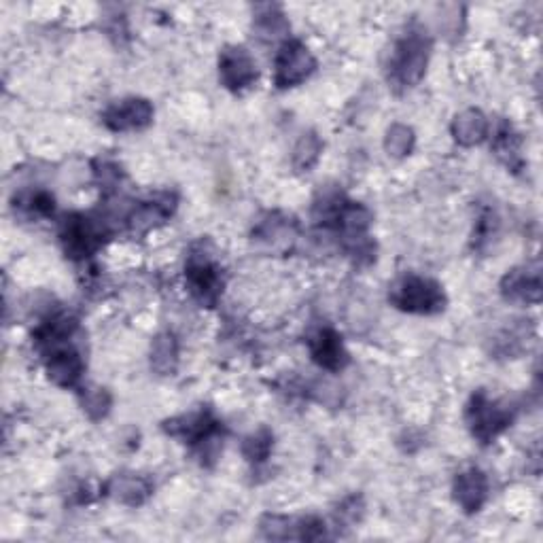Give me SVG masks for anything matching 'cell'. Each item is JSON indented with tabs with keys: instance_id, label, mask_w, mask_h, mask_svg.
Segmentation results:
<instances>
[{
	"instance_id": "1",
	"label": "cell",
	"mask_w": 543,
	"mask_h": 543,
	"mask_svg": "<svg viewBox=\"0 0 543 543\" xmlns=\"http://www.w3.org/2000/svg\"><path fill=\"white\" fill-rule=\"evenodd\" d=\"M77 331L79 323L73 314L56 310L47 314L32 336L45 363L47 376L62 389H77L85 372Z\"/></svg>"
},
{
	"instance_id": "2",
	"label": "cell",
	"mask_w": 543,
	"mask_h": 543,
	"mask_svg": "<svg viewBox=\"0 0 543 543\" xmlns=\"http://www.w3.org/2000/svg\"><path fill=\"white\" fill-rule=\"evenodd\" d=\"M431 56V39L423 28H408L393 45L387 64V79L399 92H406L423 81Z\"/></svg>"
},
{
	"instance_id": "3",
	"label": "cell",
	"mask_w": 543,
	"mask_h": 543,
	"mask_svg": "<svg viewBox=\"0 0 543 543\" xmlns=\"http://www.w3.org/2000/svg\"><path fill=\"white\" fill-rule=\"evenodd\" d=\"M164 431L194 450L202 463H206V459H215L223 448V423L210 408L170 418L164 423Z\"/></svg>"
},
{
	"instance_id": "4",
	"label": "cell",
	"mask_w": 543,
	"mask_h": 543,
	"mask_svg": "<svg viewBox=\"0 0 543 543\" xmlns=\"http://www.w3.org/2000/svg\"><path fill=\"white\" fill-rule=\"evenodd\" d=\"M516 418V408L505 401L490 397L484 389L476 391L467 401L465 423L474 440L482 446L493 444L501 433L512 427Z\"/></svg>"
},
{
	"instance_id": "5",
	"label": "cell",
	"mask_w": 543,
	"mask_h": 543,
	"mask_svg": "<svg viewBox=\"0 0 543 543\" xmlns=\"http://www.w3.org/2000/svg\"><path fill=\"white\" fill-rule=\"evenodd\" d=\"M111 236V225L102 217L70 213L60 223V244L68 259L85 261L94 257Z\"/></svg>"
},
{
	"instance_id": "6",
	"label": "cell",
	"mask_w": 543,
	"mask_h": 543,
	"mask_svg": "<svg viewBox=\"0 0 543 543\" xmlns=\"http://www.w3.org/2000/svg\"><path fill=\"white\" fill-rule=\"evenodd\" d=\"M389 302L408 314H437L448 304L444 287L433 278L406 274L391 285Z\"/></svg>"
},
{
	"instance_id": "7",
	"label": "cell",
	"mask_w": 543,
	"mask_h": 543,
	"mask_svg": "<svg viewBox=\"0 0 543 543\" xmlns=\"http://www.w3.org/2000/svg\"><path fill=\"white\" fill-rule=\"evenodd\" d=\"M185 285L194 300L206 308L217 306L223 293V270L204 244H196L185 261Z\"/></svg>"
},
{
	"instance_id": "8",
	"label": "cell",
	"mask_w": 543,
	"mask_h": 543,
	"mask_svg": "<svg viewBox=\"0 0 543 543\" xmlns=\"http://www.w3.org/2000/svg\"><path fill=\"white\" fill-rule=\"evenodd\" d=\"M317 70V60L310 49L297 39H287L278 47L274 58V85L278 90L302 85Z\"/></svg>"
},
{
	"instance_id": "9",
	"label": "cell",
	"mask_w": 543,
	"mask_h": 543,
	"mask_svg": "<svg viewBox=\"0 0 543 543\" xmlns=\"http://www.w3.org/2000/svg\"><path fill=\"white\" fill-rule=\"evenodd\" d=\"M153 115L155 109L147 98H124L102 111V124L111 132H136L151 126Z\"/></svg>"
},
{
	"instance_id": "10",
	"label": "cell",
	"mask_w": 543,
	"mask_h": 543,
	"mask_svg": "<svg viewBox=\"0 0 543 543\" xmlns=\"http://www.w3.org/2000/svg\"><path fill=\"white\" fill-rule=\"evenodd\" d=\"M306 344H308L310 359L325 372L338 374L350 361L342 336L329 325H321L317 329H312L308 334Z\"/></svg>"
},
{
	"instance_id": "11",
	"label": "cell",
	"mask_w": 543,
	"mask_h": 543,
	"mask_svg": "<svg viewBox=\"0 0 543 543\" xmlns=\"http://www.w3.org/2000/svg\"><path fill=\"white\" fill-rule=\"evenodd\" d=\"M257 62L244 47L230 45L219 54V79L230 92H244L257 81Z\"/></svg>"
},
{
	"instance_id": "12",
	"label": "cell",
	"mask_w": 543,
	"mask_h": 543,
	"mask_svg": "<svg viewBox=\"0 0 543 543\" xmlns=\"http://www.w3.org/2000/svg\"><path fill=\"white\" fill-rule=\"evenodd\" d=\"M501 295L514 304L541 302V268L535 264L520 266L507 272L501 280Z\"/></svg>"
},
{
	"instance_id": "13",
	"label": "cell",
	"mask_w": 543,
	"mask_h": 543,
	"mask_svg": "<svg viewBox=\"0 0 543 543\" xmlns=\"http://www.w3.org/2000/svg\"><path fill=\"white\" fill-rule=\"evenodd\" d=\"M488 478L482 469L469 467L452 482V497L465 514H478L488 499Z\"/></svg>"
},
{
	"instance_id": "14",
	"label": "cell",
	"mask_w": 543,
	"mask_h": 543,
	"mask_svg": "<svg viewBox=\"0 0 543 543\" xmlns=\"http://www.w3.org/2000/svg\"><path fill=\"white\" fill-rule=\"evenodd\" d=\"M107 490L115 501L124 503L128 507H138L151 497L153 482L138 474H121L109 482Z\"/></svg>"
},
{
	"instance_id": "15",
	"label": "cell",
	"mask_w": 543,
	"mask_h": 543,
	"mask_svg": "<svg viewBox=\"0 0 543 543\" xmlns=\"http://www.w3.org/2000/svg\"><path fill=\"white\" fill-rule=\"evenodd\" d=\"M253 236L259 242H266L272 249L287 247V244L297 236V221L280 213H268L255 225Z\"/></svg>"
},
{
	"instance_id": "16",
	"label": "cell",
	"mask_w": 543,
	"mask_h": 543,
	"mask_svg": "<svg viewBox=\"0 0 543 543\" xmlns=\"http://www.w3.org/2000/svg\"><path fill=\"white\" fill-rule=\"evenodd\" d=\"M488 128H490L488 119L482 111L467 109L454 117L450 132L461 147H474V145H480L488 136Z\"/></svg>"
},
{
	"instance_id": "17",
	"label": "cell",
	"mask_w": 543,
	"mask_h": 543,
	"mask_svg": "<svg viewBox=\"0 0 543 543\" xmlns=\"http://www.w3.org/2000/svg\"><path fill=\"white\" fill-rule=\"evenodd\" d=\"M179 365V342L170 331L157 336L151 344V367L162 376H170L177 372Z\"/></svg>"
},
{
	"instance_id": "18",
	"label": "cell",
	"mask_w": 543,
	"mask_h": 543,
	"mask_svg": "<svg viewBox=\"0 0 543 543\" xmlns=\"http://www.w3.org/2000/svg\"><path fill=\"white\" fill-rule=\"evenodd\" d=\"M13 206H15V210H20V213H24L28 217L43 219V217L54 215L56 198L45 189H28V191H22V194L15 196Z\"/></svg>"
},
{
	"instance_id": "19",
	"label": "cell",
	"mask_w": 543,
	"mask_h": 543,
	"mask_svg": "<svg viewBox=\"0 0 543 543\" xmlns=\"http://www.w3.org/2000/svg\"><path fill=\"white\" fill-rule=\"evenodd\" d=\"M255 30L264 41H276L289 32V22L280 7L259 5L255 13Z\"/></svg>"
},
{
	"instance_id": "20",
	"label": "cell",
	"mask_w": 543,
	"mask_h": 543,
	"mask_svg": "<svg viewBox=\"0 0 543 543\" xmlns=\"http://www.w3.org/2000/svg\"><path fill=\"white\" fill-rule=\"evenodd\" d=\"M321 153H323V140L319 138V134L304 132L293 147V155H291L293 170L295 172H310L321 160Z\"/></svg>"
},
{
	"instance_id": "21",
	"label": "cell",
	"mask_w": 543,
	"mask_h": 543,
	"mask_svg": "<svg viewBox=\"0 0 543 543\" xmlns=\"http://www.w3.org/2000/svg\"><path fill=\"white\" fill-rule=\"evenodd\" d=\"M520 134L514 130L512 124H503L495 130L493 136V151L499 155V160L505 162V166H510L512 170L520 166Z\"/></svg>"
},
{
	"instance_id": "22",
	"label": "cell",
	"mask_w": 543,
	"mask_h": 543,
	"mask_svg": "<svg viewBox=\"0 0 543 543\" xmlns=\"http://www.w3.org/2000/svg\"><path fill=\"white\" fill-rule=\"evenodd\" d=\"M259 531L264 539L272 541H297V518L283 516V514H266L259 520Z\"/></svg>"
},
{
	"instance_id": "23",
	"label": "cell",
	"mask_w": 543,
	"mask_h": 543,
	"mask_svg": "<svg viewBox=\"0 0 543 543\" xmlns=\"http://www.w3.org/2000/svg\"><path fill=\"white\" fill-rule=\"evenodd\" d=\"M272 448H274V435L270 429L261 427L259 431L251 433L247 440L242 442V454L244 459H247L249 463L253 465H259V463H266L270 459L272 454Z\"/></svg>"
},
{
	"instance_id": "24",
	"label": "cell",
	"mask_w": 543,
	"mask_h": 543,
	"mask_svg": "<svg viewBox=\"0 0 543 543\" xmlns=\"http://www.w3.org/2000/svg\"><path fill=\"white\" fill-rule=\"evenodd\" d=\"M416 143L414 130L406 124H393L384 136V149L391 157H406L412 153Z\"/></svg>"
},
{
	"instance_id": "25",
	"label": "cell",
	"mask_w": 543,
	"mask_h": 543,
	"mask_svg": "<svg viewBox=\"0 0 543 543\" xmlns=\"http://www.w3.org/2000/svg\"><path fill=\"white\" fill-rule=\"evenodd\" d=\"M111 393L102 387H87L81 389V406L85 410V414L90 416L92 420H102L111 412Z\"/></svg>"
},
{
	"instance_id": "26",
	"label": "cell",
	"mask_w": 543,
	"mask_h": 543,
	"mask_svg": "<svg viewBox=\"0 0 543 543\" xmlns=\"http://www.w3.org/2000/svg\"><path fill=\"white\" fill-rule=\"evenodd\" d=\"M495 230H497V217L493 213H490V210H486V213L480 215V219H478V230L474 234L476 247L482 249L484 244L495 236Z\"/></svg>"
}]
</instances>
